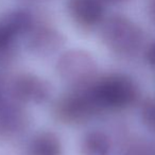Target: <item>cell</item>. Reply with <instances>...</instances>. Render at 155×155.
<instances>
[{"label":"cell","mask_w":155,"mask_h":155,"mask_svg":"<svg viewBox=\"0 0 155 155\" xmlns=\"http://www.w3.org/2000/svg\"><path fill=\"white\" fill-rule=\"evenodd\" d=\"M147 61L150 63L152 66H155V41L153 44H151L150 47L148 48L146 53Z\"/></svg>","instance_id":"13"},{"label":"cell","mask_w":155,"mask_h":155,"mask_svg":"<svg viewBox=\"0 0 155 155\" xmlns=\"http://www.w3.org/2000/svg\"><path fill=\"white\" fill-rule=\"evenodd\" d=\"M101 39L113 52L120 56H132L142 45L140 28L122 15H112L101 24Z\"/></svg>","instance_id":"1"},{"label":"cell","mask_w":155,"mask_h":155,"mask_svg":"<svg viewBox=\"0 0 155 155\" xmlns=\"http://www.w3.org/2000/svg\"><path fill=\"white\" fill-rule=\"evenodd\" d=\"M51 94L49 83L34 74H21L12 84V95L25 103H44Z\"/></svg>","instance_id":"6"},{"label":"cell","mask_w":155,"mask_h":155,"mask_svg":"<svg viewBox=\"0 0 155 155\" xmlns=\"http://www.w3.org/2000/svg\"><path fill=\"white\" fill-rule=\"evenodd\" d=\"M56 70L64 82L73 88H85L96 81L97 63L84 50H69L58 60Z\"/></svg>","instance_id":"3"},{"label":"cell","mask_w":155,"mask_h":155,"mask_svg":"<svg viewBox=\"0 0 155 155\" xmlns=\"http://www.w3.org/2000/svg\"><path fill=\"white\" fill-rule=\"evenodd\" d=\"M148 9L151 18L153 19V21H155V0H149Z\"/></svg>","instance_id":"14"},{"label":"cell","mask_w":155,"mask_h":155,"mask_svg":"<svg viewBox=\"0 0 155 155\" xmlns=\"http://www.w3.org/2000/svg\"><path fill=\"white\" fill-rule=\"evenodd\" d=\"M1 100H3V84L1 79H0V101Z\"/></svg>","instance_id":"15"},{"label":"cell","mask_w":155,"mask_h":155,"mask_svg":"<svg viewBox=\"0 0 155 155\" xmlns=\"http://www.w3.org/2000/svg\"><path fill=\"white\" fill-rule=\"evenodd\" d=\"M88 91L99 110L127 107L137 98V87L134 82L120 74L96 80L88 86Z\"/></svg>","instance_id":"2"},{"label":"cell","mask_w":155,"mask_h":155,"mask_svg":"<svg viewBox=\"0 0 155 155\" xmlns=\"http://www.w3.org/2000/svg\"><path fill=\"white\" fill-rule=\"evenodd\" d=\"M67 10L72 20L84 29H91L104 20L102 0H68Z\"/></svg>","instance_id":"7"},{"label":"cell","mask_w":155,"mask_h":155,"mask_svg":"<svg viewBox=\"0 0 155 155\" xmlns=\"http://www.w3.org/2000/svg\"><path fill=\"white\" fill-rule=\"evenodd\" d=\"M29 155H62L60 139L52 132L39 133L30 142Z\"/></svg>","instance_id":"10"},{"label":"cell","mask_w":155,"mask_h":155,"mask_svg":"<svg viewBox=\"0 0 155 155\" xmlns=\"http://www.w3.org/2000/svg\"><path fill=\"white\" fill-rule=\"evenodd\" d=\"M27 35L30 50L39 55L54 53L64 45V37L62 34L46 25H33Z\"/></svg>","instance_id":"8"},{"label":"cell","mask_w":155,"mask_h":155,"mask_svg":"<svg viewBox=\"0 0 155 155\" xmlns=\"http://www.w3.org/2000/svg\"><path fill=\"white\" fill-rule=\"evenodd\" d=\"M34 25L30 13L13 11L0 18V54H5L19 35L27 34Z\"/></svg>","instance_id":"5"},{"label":"cell","mask_w":155,"mask_h":155,"mask_svg":"<svg viewBox=\"0 0 155 155\" xmlns=\"http://www.w3.org/2000/svg\"><path fill=\"white\" fill-rule=\"evenodd\" d=\"M81 149L83 155H108L110 141L101 132H91L84 136Z\"/></svg>","instance_id":"11"},{"label":"cell","mask_w":155,"mask_h":155,"mask_svg":"<svg viewBox=\"0 0 155 155\" xmlns=\"http://www.w3.org/2000/svg\"><path fill=\"white\" fill-rule=\"evenodd\" d=\"M88 87L75 88L74 91L64 96L55 105V114L60 120L68 123L85 121L98 112Z\"/></svg>","instance_id":"4"},{"label":"cell","mask_w":155,"mask_h":155,"mask_svg":"<svg viewBox=\"0 0 155 155\" xmlns=\"http://www.w3.org/2000/svg\"><path fill=\"white\" fill-rule=\"evenodd\" d=\"M27 122L24 110L12 102L0 101V135H14L24 130Z\"/></svg>","instance_id":"9"},{"label":"cell","mask_w":155,"mask_h":155,"mask_svg":"<svg viewBox=\"0 0 155 155\" xmlns=\"http://www.w3.org/2000/svg\"><path fill=\"white\" fill-rule=\"evenodd\" d=\"M140 115L143 124L149 130L155 132V99H148L143 102Z\"/></svg>","instance_id":"12"},{"label":"cell","mask_w":155,"mask_h":155,"mask_svg":"<svg viewBox=\"0 0 155 155\" xmlns=\"http://www.w3.org/2000/svg\"><path fill=\"white\" fill-rule=\"evenodd\" d=\"M102 1H105V2H110V3H116V2H120L122 0H102Z\"/></svg>","instance_id":"16"}]
</instances>
